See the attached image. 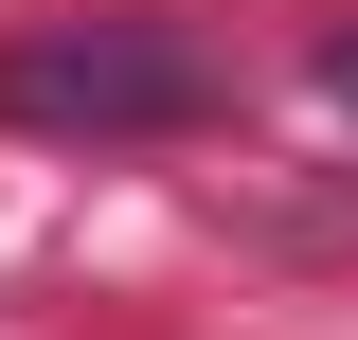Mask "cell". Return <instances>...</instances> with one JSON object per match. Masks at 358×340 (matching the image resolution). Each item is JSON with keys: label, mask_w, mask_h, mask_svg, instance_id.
Returning <instances> with one entry per match:
<instances>
[{"label": "cell", "mask_w": 358, "mask_h": 340, "mask_svg": "<svg viewBox=\"0 0 358 340\" xmlns=\"http://www.w3.org/2000/svg\"><path fill=\"white\" fill-rule=\"evenodd\" d=\"M179 108H197V36L179 18H72V36L0 54V126H54V143H143Z\"/></svg>", "instance_id": "1"}, {"label": "cell", "mask_w": 358, "mask_h": 340, "mask_svg": "<svg viewBox=\"0 0 358 340\" xmlns=\"http://www.w3.org/2000/svg\"><path fill=\"white\" fill-rule=\"evenodd\" d=\"M322 108H341V126H358V36H322Z\"/></svg>", "instance_id": "2"}]
</instances>
